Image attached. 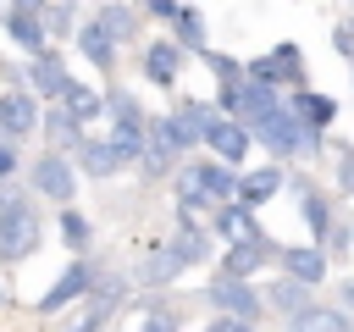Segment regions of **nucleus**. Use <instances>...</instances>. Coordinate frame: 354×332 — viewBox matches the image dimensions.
I'll return each instance as SVG.
<instances>
[{
  "mask_svg": "<svg viewBox=\"0 0 354 332\" xmlns=\"http://www.w3.org/2000/svg\"><path fill=\"white\" fill-rule=\"evenodd\" d=\"M293 188L304 194V205H299V210H304V221H310L315 243H332V227H337V221H332V205H326V194H321V188H310L304 177H293Z\"/></svg>",
  "mask_w": 354,
  "mask_h": 332,
  "instance_id": "obj_18",
  "label": "nucleus"
},
{
  "mask_svg": "<svg viewBox=\"0 0 354 332\" xmlns=\"http://www.w3.org/2000/svg\"><path fill=\"white\" fill-rule=\"evenodd\" d=\"M11 172H17V149H11V144H0V177H11Z\"/></svg>",
  "mask_w": 354,
  "mask_h": 332,
  "instance_id": "obj_44",
  "label": "nucleus"
},
{
  "mask_svg": "<svg viewBox=\"0 0 354 332\" xmlns=\"http://www.w3.org/2000/svg\"><path fill=\"white\" fill-rule=\"evenodd\" d=\"M94 288H100V277H94V266H88V260H77V266H66V271L55 277V288H50V293L39 299V310H44V315H55V310H66V304H77V299H83V293H94Z\"/></svg>",
  "mask_w": 354,
  "mask_h": 332,
  "instance_id": "obj_7",
  "label": "nucleus"
},
{
  "mask_svg": "<svg viewBox=\"0 0 354 332\" xmlns=\"http://www.w3.org/2000/svg\"><path fill=\"white\" fill-rule=\"evenodd\" d=\"M177 11H183V6H177V0H149V17H160V22H171V17H177Z\"/></svg>",
  "mask_w": 354,
  "mask_h": 332,
  "instance_id": "obj_42",
  "label": "nucleus"
},
{
  "mask_svg": "<svg viewBox=\"0 0 354 332\" xmlns=\"http://www.w3.org/2000/svg\"><path fill=\"white\" fill-rule=\"evenodd\" d=\"M177 271H183V260H177V249H171V243H160V249H149V255H144V271H138V277L160 288V282H171Z\"/></svg>",
  "mask_w": 354,
  "mask_h": 332,
  "instance_id": "obj_26",
  "label": "nucleus"
},
{
  "mask_svg": "<svg viewBox=\"0 0 354 332\" xmlns=\"http://www.w3.org/2000/svg\"><path fill=\"white\" fill-rule=\"evenodd\" d=\"M205 332H254V326H249V321H232V315H216Z\"/></svg>",
  "mask_w": 354,
  "mask_h": 332,
  "instance_id": "obj_41",
  "label": "nucleus"
},
{
  "mask_svg": "<svg viewBox=\"0 0 354 332\" xmlns=\"http://www.w3.org/2000/svg\"><path fill=\"white\" fill-rule=\"evenodd\" d=\"M216 232L227 238V249H232V243H260V238H266V232H260V221H254V210H243V205L216 210Z\"/></svg>",
  "mask_w": 354,
  "mask_h": 332,
  "instance_id": "obj_19",
  "label": "nucleus"
},
{
  "mask_svg": "<svg viewBox=\"0 0 354 332\" xmlns=\"http://www.w3.org/2000/svg\"><path fill=\"white\" fill-rule=\"evenodd\" d=\"M332 50L354 61V22H343V28H332Z\"/></svg>",
  "mask_w": 354,
  "mask_h": 332,
  "instance_id": "obj_39",
  "label": "nucleus"
},
{
  "mask_svg": "<svg viewBox=\"0 0 354 332\" xmlns=\"http://www.w3.org/2000/svg\"><path fill=\"white\" fill-rule=\"evenodd\" d=\"M243 77H249V83H266V89L288 83V72H282V61H277V55H254V61L243 66Z\"/></svg>",
  "mask_w": 354,
  "mask_h": 332,
  "instance_id": "obj_32",
  "label": "nucleus"
},
{
  "mask_svg": "<svg viewBox=\"0 0 354 332\" xmlns=\"http://www.w3.org/2000/svg\"><path fill=\"white\" fill-rule=\"evenodd\" d=\"M177 155H183V149H177V138H171V122L155 116V122H149V155H144V166H149V172H171Z\"/></svg>",
  "mask_w": 354,
  "mask_h": 332,
  "instance_id": "obj_24",
  "label": "nucleus"
},
{
  "mask_svg": "<svg viewBox=\"0 0 354 332\" xmlns=\"http://www.w3.org/2000/svg\"><path fill=\"white\" fill-rule=\"evenodd\" d=\"M61 105H66V116H72V122H77V127H83V122H94V116H100V111H105V100H100V94H94V89H83V83H72V89H66V100H61Z\"/></svg>",
  "mask_w": 354,
  "mask_h": 332,
  "instance_id": "obj_27",
  "label": "nucleus"
},
{
  "mask_svg": "<svg viewBox=\"0 0 354 332\" xmlns=\"http://www.w3.org/2000/svg\"><path fill=\"white\" fill-rule=\"evenodd\" d=\"M337 310H348V315H354V277H343V282H337Z\"/></svg>",
  "mask_w": 354,
  "mask_h": 332,
  "instance_id": "obj_43",
  "label": "nucleus"
},
{
  "mask_svg": "<svg viewBox=\"0 0 354 332\" xmlns=\"http://www.w3.org/2000/svg\"><path fill=\"white\" fill-rule=\"evenodd\" d=\"M171 249H177L183 266H199V260H210V232H205V227H183V232L171 238Z\"/></svg>",
  "mask_w": 354,
  "mask_h": 332,
  "instance_id": "obj_28",
  "label": "nucleus"
},
{
  "mask_svg": "<svg viewBox=\"0 0 354 332\" xmlns=\"http://www.w3.org/2000/svg\"><path fill=\"white\" fill-rule=\"evenodd\" d=\"M94 22H100L111 39H127V33H133V22H138V11H133V6H100V17H94Z\"/></svg>",
  "mask_w": 354,
  "mask_h": 332,
  "instance_id": "obj_31",
  "label": "nucleus"
},
{
  "mask_svg": "<svg viewBox=\"0 0 354 332\" xmlns=\"http://www.w3.org/2000/svg\"><path fill=\"white\" fill-rule=\"evenodd\" d=\"M288 332H354V315L337 304H310L304 315L288 321Z\"/></svg>",
  "mask_w": 354,
  "mask_h": 332,
  "instance_id": "obj_21",
  "label": "nucleus"
},
{
  "mask_svg": "<svg viewBox=\"0 0 354 332\" xmlns=\"http://www.w3.org/2000/svg\"><path fill=\"white\" fill-rule=\"evenodd\" d=\"M210 149H216V160L221 166H243V155H249V144H254V133L243 127V122H232V116H221L216 127H210V138H205Z\"/></svg>",
  "mask_w": 354,
  "mask_h": 332,
  "instance_id": "obj_11",
  "label": "nucleus"
},
{
  "mask_svg": "<svg viewBox=\"0 0 354 332\" xmlns=\"http://www.w3.org/2000/svg\"><path fill=\"white\" fill-rule=\"evenodd\" d=\"M177 72H183V44H177V39H155V44L144 50V77L160 83V89H171Z\"/></svg>",
  "mask_w": 354,
  "mask_h": 332,
  "instance_id": "obj_16",
  "label": "nucleus"
},
{
  "mask_svg": "<svg viewBox=\"0 0 354 332\" xmlns=\"http://www.w3.org/2000/svg\"><path fill=\"white\" fill-rule=\"evenodd\" d=\"M33 127H39V100L22 94V89H6V94H0V133H6V138H22V133H33Z\"/></svg>",
  "mask_w": 354,
  "mask_h": 332,
  "instance_id": "obj_12",
  "label": "nucleus"
},
{
  "mask_svg": "<svg viewBox=\"0 0 354 332\" xmlns=\"http://www.w3.org/2000/svg\"><path fill=\"white\" fill-rule=\"evenodd\" d=\"M332 183H337V194H348L354 199V144H332Z\"/></svg>",
  "mask_w": 354,
  "mask_h": 332,
  "instance_id": "obj_30",
  "label": "nucleus"
},
{
  "mask_svg": "<svg viewBox=\"0 0 354 332\" xmlns=\"http://www.w3.org/2000/svg\"><path fill=\"white\" fill-rule=\"evenodd\" d=\"M6 28H11V39L22 44V50H33V55H50L44 50V6H11L6 11Z\"/></svg>",
  "mask_w": 354,
  "mask_h": 332,
  "instance_id": "obj_13",
  "label": "nucleus"
},
{
  "mask_svg": "<svg viewBox=\"0 0 354 332\" xmlns=\"http://www.w3.org/2000/svg\"><path fill=\"white\" fill-rule=\"evenodd\" d=\"M205 299L221 310V315H232V321H260V310H266V293L254 288V282H238V277H216L210 288H205Z\"/></svg>",
  "mask_w": 354,
  "mask_h": 332,
  "instance_id": "obj_2",
  "label": "nucleus"
},
{
  "mask_svg": "<svg viewBox=\"0 0 354 332\" xmlns=\"http://www.w3.org/2000/svg\"><path fill=\"white\" fill-rule=\"evenodd\" d=\"M271 55L282 61V72H288V83H293V89H310V83H304V50H299V44H277Z\"/></svg>",
  "mask_w": 354,
  "mask_h": 332,
  "instance_id": "obj_33",
  "label": "nucleus"
},
{
  "mask_svg": "<svg viewBox=\"0 0 354 332\" xmlns=\"http://www.w3.org/2000/svg\"><path fill=\"white\" fill-rule=\"evenodd\" d=\"M44 22H50V33H66V22H72V6H44Z\"/></svg>",
  "mask_w": 354,
  "mask_h": 332,
  "instance_id": "obj_40",
  "label": "nucleus"
},
{
  "mask_svg": "<svg viewBox=\"0 0 354 332\" xmlns=\"http://www.w3.org/2000/svg\"><path fill=\"white\" fill-rule=\"evenodd\" d=\"M44 133H50L55 144H72V138H77V122L66 116V105H61V111H44Z\"/></svg>",
  "mask_w": 354,
  "mask_h": 332,
  "instance_id": "obj_35",
  "label": "nucleus"
},
{
  "mask_svg": "<svg viewBox=\"0 0 354 332\" xmlns=\"http://www.w3.org/2000/svg\"><path fill=\"white\" fill-rule=\"evenodd\" d=\"M166 122H171L177 149H194V144H205V138H210V127L221 122V111H216V105H205V100H183Z\"/></svg>",
  "mask_w": 354,
  "mask_h": 332,
  "instance_id": "obj_4",
  "label": "nucleus"
},
{
  "mask_svg": "<svg viewBox=\"0 0 354 332\" xmlns=\"http://www.w3.org/2000/svg\"><path fill=\"white\" fill-rule=\"evenodd\" d=\"M266 260H277V243L271 238H260V243H232L227 255H221V277H238V282H249Z\"/></svg>",
  "mask_w": 354,
  "mask_h": 332,
  "instance_id": "obj_14",
  "label": "nucleus"
},
{
  "mask_svg": "<svg viewBox=\"0 0 354 332\" xmlns=\"http://www.w3.org/2000/svg\"><path fill=\"white\" fill-rule=\"evenodd\" d=\"M61 238H66V249H88V221L77 210H61Z\"/></svg>",
  "mask_w": 354,
  "mask_h": 332,
  "instance_id": "obj_36",
  "label": "nucleus"
},
{
  "mask_svg": "<svg viewBox=\"0 0 354 332\" xmlns=\"http://www.w3.org/2000/svg\"><path fill=\"white\" fill-rule=\"evenodd\" d=\"M116 304H122V277H105L100 288H94V299H88V310L66 326V332H100L111 315H116Z\"/></svg>",
  "mask_w": 354,
  "mask_h": 332,
  "instance_id": "obj_15",
  "label": "nucleus"
},
{
  "mask_svg": "<svg viewBox=\"0 0 354 332\" xmlns=\"http://www.w3.org/2000/svg\"><path fill=\"white\" fill-rule=\"evenodd\" d=\"M183 172L199 183V194H205L216 210L238 205V177H232V166H221V160H194V166H183Z\"/></svg>",
  "mask_w": 354,
  "mask_h": 332,
  "instance_id": "obj_8",
  "label": "nucleus"
},
{
  "mask_svg": "<svg viewBox=\"0 0 354 332\" xmlns=\"http://www.w3.org/2000/svg\"><path fill=\"white\" fill-rule=\"evenodd\" d=\"M282 111H288V105H282V94H277V89H266V83H249V77H243V89H238V116H232V122H243L249 133H260V127H266L271 116H282Z\"/></svg>",
  "mask_w": 354,
  "mask_h": 332,
  "instance_id": "obj_5",
  "label": "nucleus"
},
{
  "mask_svg": "<svg viewBox=\"0 0 354 332\" xmlns=\"http://www.w3.org/2000/svg\"><path fill=\"white\" fill-rule=\"evenodd\" d=\"M288 111H293L310 133H326V127L337 122V100H332V94H321V89H293Z\"/></svg>",
  "mask_w": 354,
  "mask_h": 332,
  "instance_id": "obj_10",
  "label": "nucleus"
},
{
  "mask_svg": "<svg viewBox=\"0 0 354 332\" xmlns=\"http://www.w3.org/2000/svg\"><path fill=\"white\" fill-rule=\"evenodd\" d=\"M277 260H282V277H293L304 288H315L326 277V249L321 243H288V249H277Z\"/></svg>",
  "mask_w": 354,
  "mask_h": 332,
  "instance_id": "obj_9",
  "label": "nucleus"
},
{
  "mask_svg": "<svg viewBox=\"0 0 354 332\" xmlns=\"http://www.w3.org/2000/svg\"><path fill=\"white\" fill-rule=\"evenodd\" d=\"M0 304H6V282H0Z\"/></svg>",
  "mask_w": 354,
  "mask_h": 332,
  "instance_id": "obj_45",
  "label": "nucleus"
},
{
  "mask_svg": "<svg viewBox=\"0 0 354 332\" xmlns=\"http://www.w3.org/2000/svg\"><path fill=\"white\" fill-rule=\"evenodd\" d=\"M348 77H354V66H348Z\"/></svg>",
  "mask_w": 354,
  "mask_h": 332,
  "instance_id": "obj_46",
  "label": "nucleus"
},
{
  "mask_svg": "<svg viewBox=\"0 0 354 332\" xmlns=\"http://www.w3.org/2000/svg\"><path fill=\"white\" fill-rule=\"evenodd\" d=\"M77 166H83L88 177H116L127 160L111 149V138H105V144H100V138H83V144H77Z\"/></svg>",
  "mask_w": 354,
  "mask_h": 332,
  "instance_id": "obj_22",
  "label": "nucleus"
},
{
  "mask_svg": "<svg viewBox=\"0 0 354 332\" xmlns=\"http://www.w3.org/2000/svg\"><path fill=\"white\" fill-rule=\"evenodd\" d=\"M205 66L216 72V83H221V89H232V83H243V66H238L232 55H221V50H205Z\"/></svg>",
  "mask_w": 354,
  "mask_h": 332,
  "instance_id": "obj_34",
  "label": "nucleus"
},
{
  "mask_svg": "<svg viewBox=\"0 0 354 332\" xmlns=\"http://www.w3.org/2000/svg\"><path fill=\"white\" fill-rule=\"evenodd\" d=\"M260 293H266V304H271L277 315H288V321H293V315H304V310L315 304V299H310V288H304V282H293V277H277V282H271V288H260Z\"/></svg>",
  "mask_w": 354,
  "mask_h": 332,
  "instance_id": "obj_20",
  "label": "nucleus"
},
{
  "mask_svg": "<svg viewBox=\"0 0 354 332\" xmlns=\"http://www.w3.org/2000/svg\"><path fill=\"white\" fill-rule=\"evenodd\" d=\"M138 332H177V315H171V310H149Z\"/></svg>",
  "mask_w": 354,
  "mask_h": 332,
  "instance_id": "obj_38",
  "label": "nucleus"
},
{
  "mask_svg": "<svg viewBox=\"0 0 354 332\" xmlns=\"http://www.w3.org/2000/svg\"><path fill=\"white\" fill-rule=\"evenodd\" d=\"M39 249V216L28 205H6L0 210V260H28Z\"/></svg>",
  "mask_w": 354,
  "mask_h": 332,
  "instance_id": "obj_3",
  "label": "nucleus"
},
{
  "mask_svg": "<svg viewBox=\"0 0 354 332\" xmlns=\"http://www.w3.org/2000/svg\"><path fill=\"white\" fill-rule=\"evenodd\" d=\"M33 188H39V194H50L55 205H66V210H72L77 172L66 166V155H55V149H50V155H39V160H33Z\"/></svg>",
  "mask_w": 354,
  "mask_h": 332,
  "instance_id": "obj_6",
  "label": "nucleus"
},
{
  "mask_svg": "<svg viewBox=\"0 0 354 332\" xmlns=\"http://www.w3.org/2000/svg\"><path fill=\"white\" fill-rule=\"evenodd\" d=\"M282 183H288V172H282V166H254V172H243V177H238V205H243V210H254V205H266Z\"/></svg>",
  "mask_w": 354,
  "mask_h": 332,
  "instance_id": "obj_17",
  "label": "nucleus"
},
{
  "mask_svg": "<svg viewBox=\"0 0 354 332\" xmlns=\"http://www.w3.org/2000/svg\"><path fill=\"white\" fill-rule=\"evenodd\" d=\"M277 160H293V155H321V133H310L293 111H282V116H271L260 133H254Z\"/></svg>",
  "mask_w": 354,
  "mask_h": 332,
  "instance_id": "obj_1",
  "label": "nucleus"
},
{
  "mask_svg": "<svg viewBox=\"0 0 354 332\" xmlns=\"http://www.w3.org/2000/svg\"><path fill=\"white\" fill-rule=\"evenodd\" d=\"M77 50H83L100 72H111V61H116V39H111L100 22H83V28H77Z\"/></svg>",
  "mask_w": 354,
  "mask_h": 332,
  "instance_id": "obj_25",
  "label": "nucleus"
},
{
  "mask_svg": "<svg viewBox=\"0 0 354 332\" xmlns=\"http://www.w3.org/2000/svg\"><path fill=\"white\" fill-rule=\"evenodd\" d=\"M33 89L44 94V100H66V89H72V77H66V66H61V55H39L33 66Z\"/></svg>",
  "mask_w": 354,
  "mask_h": 332,
  "instance_id": "obj_23",
  "label": "nucleus"
},
{
  "mask_svg": "<svg viewBox=\"0 0 354 332\" xmlns=\"http://www.w3.org/2000/svg\"><path fill=\"white\" fill-rule=\"evenodd\" d=\"M171 28H177V44H183V50H199V55H205V17H199L194 6H183V11L171 17Z\"/></svg>",
  "mask_w": 354,
  "mask_h": 332,
  "instance_id": "obj_29",
  "label": "nucleus"
},
{
  "mask_svg": "<svg viewBox=\"0 0 354 332\" xmlns=\"http://www.w3.org/2000/svg\"><path fill=\"white\" fill-rule=\"evenodd\" d=\"M105 105H111V116H116V127H122V122H144V111H138V100H133V94H111Z\"/></svg>",
  "mask_w": 354,
  "mask_h": 332,
  "instance_id": "obj_37",
  "label": "nucleus"
}]
</instances>
